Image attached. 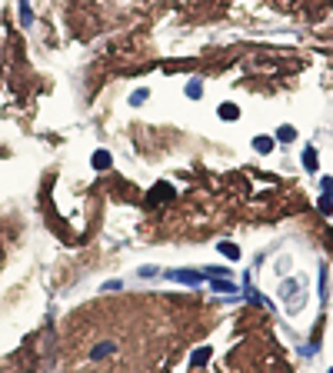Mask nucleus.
Instances as JSON below:
<instances>
[{"mask_svg":"<svg viewBox=\"0 0 333 373\" xmlns=\"http://www.w3.org/2000/svg\"><path fill=\"white\" fill-rule=\"evenodd\" d=\"M166 280H177V283H200L204 273H197V270H166Z\"/></svg>","mask_w":333,"mask_h":373,"instance_id":"nucleus-1","label":"nucleus"},{"mask_svg":"<svg viewBox=\"0 0 333 373\" xmlns=\"http://www.w3.org/2000/svg\"><path fill=\"white\" fill-rule=\"evenodd\" d=\"M110 167V153H107V150H97V153H93V170H107Z\"/></svg>","mask_w":333,"mask_h":373,"instance_id":"nucleus-2","label":"nucleus"},{"mask_svg":"<svg viewBox=\"0 0 333 373\" xmlns=\"http://www.w3.org/2000/svg\"><path fill=\"white\" fill-rule=\"evenodd\" d=\"M210 287H213V290H217V293H237V287H233V283H230V280H210Z\"/></svg>","mask_w":333,"mask_h":373,"instance_id":"nucleus-3","label":"nucleus"},{"mask_svg":"<svg viewBox=\"0 0 333 373\" xmlns=\"http://www.w3.org/2000/svg\"><path fill=\"white\" fill-rule=\"evenodd\" d=\"M220 117H223V120H237V117H240V110H237L233 104H220Z\"/></svg>","mask_w":333,"mask_h":373,"instance_id":"nucleus-4","label":"nucleus"},{"mask_svg":"<svg viewBox=\"0 0 333 373\" xmlns=\"http://www.w3.org/2000/svg\"><path fill=\"white\" fill-rule=\"evenodd\" d=\"M303 167H307V170H316V150L313 147L303 150Z\"/></svg>","mask_w":333,"mask_h":373,"instance_id":"nucleus-5","label":"nucleus"},{"mask_svg":"<svg viewBox=\"0 0 333 373\" xmlns=\"http://www.w3.org/2000/svg\"><path fill=\"white\" fill-rule=\"evenodd\" d=\"M187 97H190V100H197V97H204V83H197V80H190V83H187Z\"/></svg>","mask_w":333,"mask_h":373,"instance_id":"nucleus-6","label":"nucleus"},{"mask_svg":"<svg viewBox=\"0 0 333 373\" xmlns=\"http://www.w3.org/2000/svg\"><path fill=\"white\" fill-rule=\"evenodd\" d=\"M160 186V190H153V193H150V200H164V197H170V193H173V186L170 184H157Z\"/></svg>","mask_w":333,"mask_h":373,"instance_id":"nucleus-7","label":"nucleus"},{"mask_svg":"<svg viewBox=\"0 0 333 373\" xmlns=\"http://www.w3.org/2000/svg\"><path fill=\"white\" fill-rule=\"evenodd\" d=\"M113 350H117V347H113V343H100V347H97V350H93V360H104V356H110Z\"/></svg>","mask_w":333,"mask_h":373,"instance_id":"nucleus-8","label":"nucleus"},{"mask_svg":"<svg viewBox=\"0 0 333 373\" xmlns=\"http://www.w3.org/2000/svg\"><path fill=\"white\" fill-rule=\"evenodd\" d=\"M277 137L283 140V144H290V140H296V130L290 127V124H287V127H280V130H277Z\"/></svg>","mask_w":333,"mask_h":373,"instance_id":"nucleus-9","label":"nucleus"},{"mask_svg":"<svg viewBox=\"0 0 333 373\" xmlns=\"http://www.w3.org/2000/svg\"><path fill=\"white\" fill-rule=\"evenodd\" d=\"M220 253H223V257H230V260H237V257H240V250H237L233 243H227V240L220 243Z\"/></svg>","mask_w":333,"mask_h":373,"instance_id":"nucleus-10","label":"nucleus"},{"mask_svg":"<svg viewBox=\"0 0 333 373\" xmlns=\"http://www.w3.org/2000/svg\"><path fill=\"white\" fill-rule=\"evenodd\" d=\"M253 147H257L260 153H270V150H273V140H270V137H260V140H253Z\"/></svg>","mask_w":333,"mask_h":373,"instance_id":"nucleus-11","label":"nucleus"},{"mask_svg":"<svg viewBox=\"0 0 333 373\" xmlns=\"http://www.w3.org/2000/svg\"><path fill=\"white\" fill-rule=\"evenodd\" d=\"M150 97V90H133V97H130V104H133V107H137V104H144V100H147Z\"/></svg>","mask_w":333,"mask_h":373,"instance_id":"nucleus-12","label":"nucleus"},{"mask_svg":"<svg viewBox=\"0 0 333 373\" xmlns=\"http://www.w3.org/2000/svg\"><path fill=\"white\" fill-rule=\"evenodd\" d=\"M207 360H210V350H197V353H193V363H197V367H200V363H207Z\"/></svg>","mask_w":333,"mask_h":373,"instance_id":"nucleus-13","label":"nucleus"},{"mask_svg":"<svg viewBox=\"0 0 333 373\" xmlns=\"http://www.w3.org/2000/svg\"><path fill=\"white\" fill-rule=\"evenodd\" d=\"M207 273H210V277H223V273H230V270H227V267H210Z\"/></svg>","mask_w":333,"mask_h":373,"instance_id":"nucleus-14","label":"nucleus"},{"mask_svg":"<svg viewBox=\"0 0 333 373\" xmlns=\"http://www.w3.org/2000/svg\"><path fill=\"white\" fill-rule=\"evenodd\" d=\"M320 210H323V213H330V210H333V204H330V197H323V200H320Z\"/></svg>","mask_w":333,"mask_h":373,"instance_id":"nucleus-15","label":"nucleus"},{"mask_svg":"<svg viewBox=\"0 0 333 373\" xmlns=\"http://www.w3.org/2000/svg\"><path fill=\"white\" fill-rule=\"evenodd\" d=\"M323 190H327V197L333 193V177H323Z\"/></svg>","mask_w":333,"mask_h":373,"instance_id":"nucleus-16","label":"nucleus"},{"mask_svg":"<svg viewBox=\"0 0 333 373\" xmlns=\"http://www.w3.org/2000/svg\"><path fill=\"white\" fill-rule=\"evenodd\" d=\"M330 373H333V370H330Z\"/></svg>","mask_w":333,"mask_h":373,"instance_id":"nucleus-17","label":"nucleus"}]
</instances>
